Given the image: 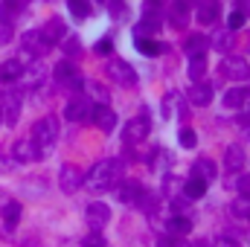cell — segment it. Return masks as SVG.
<instances>
[{"label":"cell","instance_id":"35","mask_svg":"<svg viewBox=\"0 0 250 247\" xmlns=\"http://www.w3.org/2000/svg\"><path fill=\"white\" fill-rule=\"evenodd\" d=\"M67 6H70V12H73L76 18H87V15H90L87 0H67Z\"/></svg>","mask_w":250,"mask_h":247},{"label":"cell","instance_id":"2","mask_svg":"<svg viewBox=\"0 0 250 247\" xmlns=\"http://www.w3.org/2000/svg\"><path fill=\"white\" fill-rule=\"evenodd\" d=\"M29 140L35 143V148L41 151V157L50 154V148H53L56 140H59V123H56V117H44V120H38L35 128H32V137H29Z\"/></svg>","mask_w":250,"mask_h":247},{"label":"cell","instance_id":"10","mask_svg":"<svg viewBox=\"0 0 250 247\" xmlns=\"http://www.w3.org/2000/svg\"><path fill=\"white\" fill-rule=\"evenodd\" d=\"M84 184V178H82V172L76 169V166H70V163H64L62 172H59V186H62L64 195H73V192H79V186Z\"/></svg>","mask_w":250,"mask_h":247},{"label":"cell","instance_id":"6","mask_svg":"<svg viewBox=\"0 0 250 247\" xmlns=\"http://www.w3.org/2000/svg\"><path fill=\"white\" fill-rule=\"evenodd\" d=\"M53 76H56V82L62 84L64 90H73V93H76V90L82 87V73H79L70 62L56 64V73H53Z\"/></svg>","mask_w":250,"mask_h":247},{"label":"cell","instance_id":"15","mask_svg":"<svg viewBox=\"0 0 250 247\" xmlns=\"http://www.w3.org/2000/svg\"><path fill=\"white\" fill-rule=\"evenodd\" d=\"M189 102H192L195 108H207V105L212 102V84H207V82H192Z\"/></svg>","mask_w":250,"mask_h":247},{"label":"cell","instance_id":"26","mask_svg":"<svg viewBox=\"0 0 250 247\" xmlns=\"http://www.w3.org/2000/svg\"><path fill=\"white\" fill-rule=\"evenodd\" d=\"M21 73H23V64L18 59H9V62L0 64V82H18Z\"/></svg>","mask_w":250,"mask_h":247},{"label":"cell","instance_id":"4","mask_svg":"<svg viewBox=\"0 0 250 247\" xmlns=\"http://www.w3.org/2000/svg\"><path fill=\"white\" fill-rule=\"evenodd\" d=\"M108 76L117 84H123V87H134L137 84V70L125 62V59H111L108 62Z\"/></svg>","mask_w":250,"mask_h":247},{"label":"cell","instance_id":"12","mask_svg":"<svg viewBox=\"0 0 250 247\" xmlns=\"http://www.w3.org/2000/svg\"><path fill=\"white\" fill-rule=\"evenodd\" d=\"M148 131H151L148 117H134V120L125 123V140H128V143H143V140L148 137Z\"/></svg>","mask_w":250,"mask_h":247},{"label":"cell","instance_id":"48","mask_svg":"<svg viewBox=\"0 0 250 247\" xmlns=\"http://www.w3.org/2000/svg\"><path fill=\"white\" fill-rule=\"evenodd\" d=\"M102 247H111V245H108V242H105V245H102Z\"/></svg>","mask_w":250,"mask_h":247},{"label":"cell","instance_id":"19","mask_svg":"<svg viewBox=\"0 0 250 247\" xmlns=\"http://www.w3.org/2000/svg\"><path fill=\"white\" fill-rule=\"evenodd\" d=\"M21 79H23V84L26 87H41L44 84V79H47V67L44 64H32V67H26L23 73H21Z\"/></svg>","mask_w":250,"mask_h":247},{"label":"cell","instance_id":"21","mask_svg":"<svg viewBox=\"0 0 250 247\" xmlns=\"http://www.w3.org/2000/svg\"><path fill=\"white\" fill-rule=\"evenodd\" d=\"M41 35L50 41V44H56V41H62L64 35H67V26H64L62 18H50L47 23H44V29H41Z\"/></svg>","mask_w":250,"mask_h":247},{"label":"cell","instance_id":"46","mask_svg":"<svg viewBox=\"0 0 250 247\" xmlns=\"http://www.w3.org/2000/svg\"><path fill=\"white\" fill-rule=\"evenodd\" d=\"M163 3H166V0H146V6H151V9H160Z\"/></svg>","mask_w":250,"mask_h":247},{"label":"cell","instance_id":"20","mask_svg":"<svg viewBox=\"0 0 250 247\" xmlns=\"http://www.w3.org/2000/svg\"><path fill=\"white\" fill-rule=\"evenodd\" d=\"M224 166H227V172H239L245 166V148H242V143H233L224 151Z\"/></svg>","mask_w":250,"mask_h":247},{"label":"cell","instance_id":"32","mask_svg":"<svg viewBox=\"0 0 250 247\" xmlns=\"http://www.w3.org/2000/svg\"><path fill=\"white\" fill-rule=\"evenodd\" d=\"M230 209H233V215H236V218H245V221H250V198H239Z\"/></svg>","mask_w":250,"mask_h":247},{"label":"cell","instance_id":"5","mask_svg":"<svg viewBox=\"0 0 250 247\" xmlns=\"http://www.w3.org/2000/svg\"><path fill=\"white\" fill-rule=\"evenodd\" d=\"M84 221H87L90 230H105L108 221H111V209H108V204H102V201L87 204V209H84Z\"/></svg>","mask_w":250,"mask_h":247},{"label":"cell","instance_id":"25","mask_svg":"<svg viewBox=\"0 0 250 247\" xmlns=\"http://www.w3.org/2000/svg\"><path fill=\"white\" fill-rule=\"evenodd\" d=\"M209 44L218 53H230V47H233V29H215L212 38H209Z\"/></svg>","mask_w":250,"mask_h":247},{"label":"cell","instance_id":"27","mask_svg":"<svg viewBox=\"0 0 250 247\" xmlns=\"http://www.w3.org/2000/svg\"><path fill=\"white\" fill-rule=\"evenodd\" d=\"M137 50H140L143 56H160V53H166V44H160V41H154V38L140 35V38H137Z\"/></svg>","mask_w":250,"mask_h":247},{"label":"cell","instance_id":"3","mask_svg":"<svg viewBox=\"0 0 250 247\" xmlns=\"http://www.w3.org/2000/svg\"><path fill=\"white\" fill-rule=\"evenodd\" d=\"M90 111H93V102L87 99V93H73V99L67 102V108H64V117L70 120V123H82V120H90Z\"/></svg>","mask_w":250,"mask_h":247},{"label":"cell","instance_id":"42","mask_svg":"<svg viewBox=\"0 0 250 247\" xmlns=\"http://www.w3.org/2000/svg\"><path fill=\"white\" fill-rule=\"evenodd\" d=\"M9 41H12V23H3L0 21V47L9 44Z\"/></svg>","mask_w":250,"mask_h":247},{"label":"cell","instance_id":"38","mask_svg":"<svg viewBox=\"0 0 250 247\" xmlns=\"http://www.w3.org/2000/svg\"><path fill=\"white\" fill-rule=\"evenodd\" d=\"M212 247H242V242H236L233 236H218V239L212 242Z\"/></svg>","mask_w":250,"mask_h":247},{"label":"cell","instance_id":"8","mask_svg":"<svg viewBox=\"0 0 250 247\" xmlns=\"http://www.w3.org/2000/svg\"><path fill=\"white\" fill-rule=\"evenodd\" d=\"M90 120H93V125H96L102 134H111V131L117 128V114L108 108V102H102V105H93V111H90Z\"/></svg>","mask_w":250,"mask_h":247},{"label":"cell","instance_id":"37","mask_svg":"<svg viewBox=\"0 0 250 247\" xmlns=\"http://www.w3.org/2000/svg\"><path fill=\"white\" fill-rule=\"evenodd\" d=\"M102 245H105L102 230H93V233H87V236L82 239V247H102Z\"/></svg>","mask_w":250,"mask_h":247},{"label":"cell","instance_id":"7","mask_svg":"<svg viewBox=\"0 0 250 247\" xmlns=\"http://www.w3.org/2000/svg\"><path fill=\"white\" fill-rule=\"evenodd\" d=\"M21 44H23V50H26V56H44L53 44L41 35V29H29V32H23L21 35Z\"/></svg>","mask_w":250,"mask_h":247},{"label":"cell","instance_id":"9","mask_svg":"<svg viewBox=\"0 0 250 247\" xmlns=\"http://www.w3.org/2000/svg\"><path fill=\"white\" fill-rule=\"evenodd\" d=\"M21 105H23V96H21V90H9L6 93V102H3V123L9 125H18V120H21Z\"/></svg>","mask_w":250,"mask_h":247},{"label":"cell","instance_id":"40","mask_svg":"<svg viewBox=\"0 0 250 247\" xmlns=\"http://www.w3.org/2000/svg\"><path fill=\"white\" fill-rule=\"evenodd\" d=\"M236 189H239V195H242V198H250V175H242V178H239V184H236Z\"/></svg>","mask_w":250,"mask_h":247},{"label":"cell","instance_id":"39","mask_svg":"<svg viewBox=\"0 0 250 247\" xmlns=\"http://www.w3.org/2000/svg\"><path fill=\"white\" fill-rule=\"evenodd\" d=\"M93 50H96V53H99V56H108V53H111V50H114V44H111V38H99V41H96V47H93Z\"/></svg>","mask_w":250,"mask_h":247},{"label":"cell","instance_id":"18","mask_svg":"<svg viewBox=\"0 0 250 247\" xmlns=\"http://www.w3.org/2000/svg\"><path fill=\"white\" fill-rule=\"evenodd\" d=\"M248 102H250V90L248 87H230V90L224 93V108L239 111V108H245Z\"/></svg>","mask_w":250,"mask_h":247},{"label":"cell","instance_id":"24","mask_svg":"<svg viewBox=\"0 0 250 247\" xmlns=\"http://www.w3.org/2000/svg\"><path fill=\"white\" fill-rule=\"evenodd\" d=\"M189 233H192V221H189L184 212H178V215L169 218V236H178L181 239V236H189Z\"/></svg>","mask_w":250,"mask_h":247},{"label":"cell","instance_id":"13","mask_svg":"<svg viewBox=\"0 0 250 247\" xmlns=\"http://www.w3.org/2000/svg\"><path fill=\"white\" fill-rule=\"evenodd\" d=\"M38 157H41V151L35 148L32 140H18V143L12 145V160H15V163H32V160H38Z\"/></svg>","mask_w":250,"mask_h":247},{"label":"cell","instance_id":"45","mask_svg":"<svg viewBox=\"0 0 250 247\" xmlns=\"http://www.w3.org/2000/svg\"><path fill=\"white\" fill-rule=\"evenodd\" d=\"M236 9H242L245 12V18H250V0H239V6Z\"/></svg>","mask_w":250,"mask_h":247},{"label":"cell","instance_id":"44","mask_svg":"<svg viewBox=\"0 0 250 247\" xmlns=\"http://www.w3.org/2000/svg\"><path fill=\"white\" fill-rule=\"evenodd\" d=\"M12 172V160L9 157H0V175H9Z\"/></svg>","mask_w":250,"mask_h":247},{"label":"cell","instance_id":"49","mask_svg":"<svg viewBox=\"0 0 250 247\" xmlns=\"http://www.w3.org/2000/svg\"><path fill=\"white\" fill-rule=\"evenodd\" d=\"M0 123H3V114H0Z\"/></svg>","mask_w":250,"mask_h":247},{"label":"cell","instance_id":"43","mask_svg":"<svg viewBox=\"0 0 250 247\" xmlns=\"http://www.w3.org/2000/svg\"><path fill=\"white\" fill-rule=\"evenodd\" d=\"M172 99H175V96H166V99H163V114H166V120H172Z\"/></svg>","mask_w":250,"mask_h":247},{"label":"cell","instance_id":"33","mask_svg":"<svg viewBox=\"0 0 250 247\" xmlns=\"http://www.w3.org/2000/svg\"><path fill=\"white\" fill-rule=\"evenodd\" d=\"M245 21H248V18H245V12H242V9H233V12H230V18H227V29H233V32H236V29H242V26H245Z\"/></svg>","mask_w":250,"mask_h":247},{"label":"cell","instance_id":"29","mask_svg":"<svg viewBox=\"0 0 250 247\" xmlns=\"http://www.w3.org/2000/svg\"><path fill=\"white\" fill-rule=\"evenodd\" d=\"M21 204L18 201H6V206H3V218H6V227L9 230H15L18 227V221H21Z\"/></svg>","mask_w":250,"mask_h":247},{"label":"cell","instance_id":"30","mask_svg":"<svg viewBox=\"0 0 250 247\" xmlns=\"http://www.w3.org/2000/svg\"><path fill=\"white\" fill-rule=\"evenodd\" d=\"M207 76V59L204 56H192L189 59V79L192 82H201Z\"/></svg>","mask_w":250,"mask_h":247},{"label":"cell","instance_id":"36","mask_svg":"<svg viewBox=\"0 0 250 247\" xmlns=\"http://www.w3.org/2000/svg\"><path fill=\"white\" fill-rule=\"evenodd\" d=\"M178 140H181L184 148H195V145H198V134H195L192 128H181V137H178Z\"/></svg>","mask_w":250,"mask_h":247},{"label":"cell","instance_id":"1","mask_svg":"<svg viewBox=\"0 0 250 247\" xmlns=\"http://www.w3.org/2000/svg\"><path fill=\"white\" fill-rule=\"evenodd\" d=\"M120 181H123V163L120 160H99L87 172L84 186L93 189V192H108V189H117Z\"/></svg>","mask_w":250,"mask_h":247},{"label":"cell","instance_id":"16","mask_svg":"<svg viewBox=\"0 0 250 247\" xmlns=\"http://www.w3.org/2000/svg\"><path fill=\"white\" fill-rule=\"evenodd\" d=\"M192 9H195V0H172V15H169V18H172V26L184 29Z\"/></svg>","mask_w":250,"mask_h":247},{"label":"cell","instance_id":"41","mask_svg":"<svg viewBox=\"0 0 250 247\" xmlns=\"http://www.w3.org/2000/svg\"><path fill=\"white\" fill-rule=\"evenodd\" d=\"M108 9H111V15H114V18H123L125 12H128V9L123 6V0H108Z\"/></svg>","mask_w":250,"mask_h":247},{"label":"cell","instance_id":"47","mask_svg":"<svg viewBox=\"0 0 250 247\" xmlns=\"http://www.w3.org/2000/svg\"><path fill=\"white\" fill-rule=\"evenodd\" d=\"M6 201H9V195H6V192H3V189H0V209H3V206H6Z\"/></svg>","mask_w":250,"mask_h":247},{"label":"cell","instance_id":"31","mask_svg":"<svg viewBox=\"0 0 250 247\" xmlns=\"http://www.w3.org/2000/svg\"><path fill=\"white\" fill-rule=\"evenodd\" d=\"M18 9H21V3H18V0L3 3V6H0V21H3V23H12V21H15V15H18Z\"/></svg>","mask_w":250,"mask_h":247},{"label":"cell","instance_id":"17","mask_svg":"<svg viewBox=\"0 0 250 247\" xmlns=\"http://www.w3.org/2000/svg\"><path fill=\"white\" fill-rule=\"evenodd\" d=\"M189 175H192V178H201V181H207V184H209V181L218 175V166H215L209 157H201V160H195V163H192V172H189Z\"/></svg>","mask_w":250,"mask_h":247},{"label":"cell","instance_id":"34","mask_svg":"<svg viewBox=\"0 0 250 247\" xmlns=\"http://www.w3.org/2000/svg\"><path fill=\"white\" fill-rule=\"evenodd\" d=\"M64 56H82V41L76 38V35H70V38H64Z\"/></svg>","mask_w":250,"mask_h":247},{"label":"cell","instance_id":"23","mask_svg":"<svg viewBox=\"0 0 250 247\" xmlns=\"http://www.w3.org/2000/svg\"><path fill=\"white\" fill-rule=\"evenodd\" d=\"M207 47H209V38L207 35H201V32H195V35H189L187 38V56L192 59V56H204L207 53Z\"/></svg>","mask_w":250,"mask_h":247},{"label":"cell","instance_id":"28","mask_svg":"<svg viewBox=\"0 0 250 247\" xmlns=\"http://www.w3.org/2000/svg\"><path fill=\"white\" fill-rule=\"evenodd\" d=\"M184 195H187L189 201L204 198V195H207V181H201V178H192V175H189V181L184 184Z\"/></svg>","mask_w":250,"mask_h":247},{"label":"cell","instance_id":"22","mask_svg":"<svg viewBox=\"0 0 250 247\" xmlns=\"http://www.w3.org/2000/svg\"><path fill=\"white\" fill-rule=\"evenodd\" d=\"M120 189H117V198L123 201V204H137V198H140V192H143V186L137 184V181H120Z\"/></svg>","mask_w":250,"mask_h":247},{"label":"cell","instance_id":"11","mask_svg":"<svg viewBox=\"0 0 250 247\" xmlns=\"http://www.w3.org/2000/svg\"><path fill=\"white\" fill-rule=\"evenodd\" d=\"M221 70H224V76H227V79H233V82H248V79H250V64L245 62V59H239V56L224 59Z\"/></svg>","mask_w":250,"mask_h":247},{"label":"cell","instance_id":"14","mask_svg":"<svg viewBox=\"0 0 250 247\" xmlns=\"http://www.w3.org/2000/svg\"><path fill=\"white\" fill-rule=\"evenodd\" d=\"M195 15L201 23H215L221 15V3L218 0H201V3H195Z\"/></svg>","mask_w":250,"mask_h":247}]
</instances>
